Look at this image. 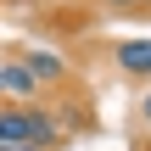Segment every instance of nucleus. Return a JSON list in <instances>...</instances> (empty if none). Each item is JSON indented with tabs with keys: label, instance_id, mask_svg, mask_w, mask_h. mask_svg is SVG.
<instances>
[{
	"label": "nucleus",
	"instance_id": "nucleus-1",
	"mask_svg": "<svg viewBox=\"0 0 151 151\" xmlns=\"http://www.w3.org/2000/svg\"><path fill=\"white\" fill-rule=\"evenodd\" d=\"M62 140V123L39 106H0V151H17V146H39L50 151Z\"/></svg>",
	"mask_w": 151,
	"mask_h": 151
},
{
	"label": "nucleus",
	"instance_id": "nucleus-2",
	"mask_svg": "<svg viewBox=\"0 0 151 151\" xmlns=\"http://www.w3.org/2000/svg\"><path fill=\"white\" fill-rule=\"evenodd\" d=\"M39 95V78L28 73V62L17 56V62H6L0 67V106H28Z\"/></svg>",
	"mask_w": 151,
	"mask_h": 151
},
{
	"label": "nucleus",
	"instance_id": "nucleus-3",
	"mask_svg": "<svg viewBox=\"0 0 151 151\" xmlns=\"http://www.w3.org/2000/svg\"><path fill=\"white\" fill-rule=\"evenodd\" d=\"M112 62H118L123 78H151V39H123L112 50Z\"/></svg>",
	"mask_w": 151,
	"mask_h": 151
},
{
	"label": "nucleus",
	"instance_id": "nucleus-4",
	"mask_svg": "<svg viewBox=\"0 0 151 151\" xmlns=\"http://www.w3.org/2000/svg\"><path fill=\"white\" fill-rule=\"evenodd\" d=\"M22 62H28V73H34L39 84H62V78H67V62H62L56 50H28Z\"/></svg>",
	"mask_w": 151,
	"mask_h": 151
},
{
	"label": "nucleus",
	"instance_id": "nucleus-5",
	"mask_svg": "<svg viewBox=\"0 0 151 151\" xmlns=\"http://www.w3.org/2000/svg\"><path fill=\"white\" fill-rule=\"evenodd\" d=\"M112 11H140V6H151V0H106Z\"/></svg>",
	"mask_w": 151,
	"mask_h": 151
},
{
	"label": "nucleus",
	"instance_id": "nucleus-6",
	"mask_svg": "<svg viewBox=\"0 0 151 151\" xmlns=\"http://www.w3.org/2000/svg\"><path fill=\"white\" fill-rule=\"evenodd\" d=\"M140 123H146V129H151V90H146V95H140Z\"/></svg>",
	"mask_w": 151,
	"mask_h": 151
},
{
	"label": "nucleus",
	"instance_id": "nucleus-7",
	"mask_svg": "<svg viewBox=\"0 0 151 151\" xmlns=\"http://www.w3.org/2000/svg\"><path fill=\"white\" fill-rule=\"evenodd\" d=\"M17 151H39V146H17Z\"/></svg>",
	"mask_w": 151,
	"mask_h": 151
}]
</instances>
